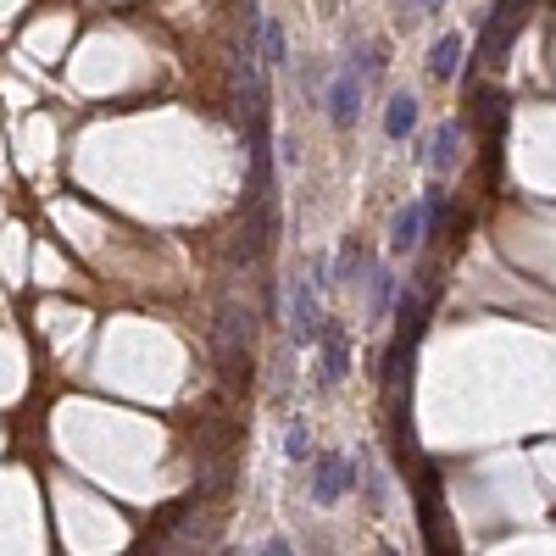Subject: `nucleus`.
Here are the masks:
<instances>
[{"instance_id": "obj_11", "label": "nucleus", "mask_w": 556, "mask_h": 556, "mask_svg": "<svg viewBox=\"0 0 556 556\" xmlns=\"http://www.w3.org/2000/svg\"><path fill=\"white\" fill-rule=\"evenodd\" d=\"M456 139H462V128H456V123H440L434 151H424V162H434V173H451V167H456Z\"/></svg>"}, {"instance_id": "obj_8", "label": "nucleus", "mask_w": 556, "mask_h": 556, "mask_svg": "<svg viewBox=\"0 0 556 556\" xmlns=\"http://www.w3.org/2000/svg\"><path fill=\"white\" fill-rule=\"evenodd\" d=\"M256 34H262V62H267V67H285V62H290L285 23H278V17H262V23H256Z\"/></svg>"}, {"instance_id": "obj_2", "label": "nucleus", "mask_w": 556, "mask_h": 556, "mask_svg": "<svg viewBox=\"0 0 556 556\" xmlns=\"http://www.w3.org/2000/svg\"><path fill=\"white\" fill-rule=\"evenodd\" d=\"M356 484V462L345 451H329V456H312V501L317 506H334L345 501V490Z\"/></svg>"}, {"instance_id": "obj_10", "label": "nucleus", "mask_w": 556, "mask_h": 556, "mask_svg": "<svg viewBox=\"0 0 556 556\" xmlns=\"http://www.w3.org/2000/svg\"><path fill=\"white\" fill-rule=\"evenodd\" d=\"M417 128V101L412 96H390V112H384V134L390 139H406Z\"/></svg>"}, {"instance_id": "obj_3", "label": "nucleus", "mask_w": 556, "mask_h": 556, "mask_svg": "<svg viewBox=\"0 0 556 556\" xmlns=\"http://www.w3.org/2000/svg\"><path fill=\"white\" fill-rule=\"evenodd\" d=\"M317 329H323V290L312 285V278H295L290 285V340L317 345Z\"/></svg>"}, {"instance_id": "obj_14", "label": "nucleus", "mask_w": 556, "mask_h": 556, "mask_svg": "<svg viewBox=\"0 0 556 556\" xmlns=\"http://www.w3.org/2000/svg\"><path fill=\"white\" fill-rule=\"evenodd\" d=\"M417 212H424V223H429V235H440V228L451 223V201H445V190H429V201L417 206Z\"/></svg>"}, {"instance_id": "obj_15", "label": "nucleus", "mask_w": 556, "mask_h": 556, "mask_svg": "<svg viewBox=\"0 0 556 556\" xmlns=\"http://www.w3.org/2000/svg\"><path fill=\"white\" fill-rule=\"evenodd\" d=\"M285 456H290V462H312V440H306V424H290V434H285Z\"/></svg>"}, {"instance_id": "obj_17", "label": "nucleus", "mask_w": 556, "mask_h": 556, "mask_svg": "<svg viewBox=\"0 0 556 556\" xmlns=\"http://www.w3.org/2000/svg\"><path fill=\"white\" fill-rule=\"evenodd\" d=\"M323 7H329V12H334V7H340V0H323Z\"/></svg>"}, {"instance_id": "obj_6", "label": "nucleus", "mask_w": 556, "mask_h": 556, "mask_svg": "<svg viewBox=\"0 0 556 556\" xmlns=\"http://www.w3.org/2000/svg\"><path fill=\"white\" fill-rule=\"evenodd\" d=\"M323 106H329V123H334V128H351V123L362 117V73H356V67L334 73V84H329V96H323Z\"/></svg>"}, {"instance_id": "obj_12", "label": "nucleus", "mask_w": 556, "mask_h": 556, "mask_svg": "<svg viewBox=\"0 0 556 556\" xmlns=\"http://www.w3.org/2000/svg\"><path fill=\"white\" fill-rule=\"evenodd\" d=\"M417 228H424V212L406 206V212L395 217V235H390V251H395V256H412V251H417Z\"/></svg>"}, {"instance_id": "obj_4", "label": "nucleus", "mask_w": 556, "mask_h": 556, "mask_svg": "<svg viewBox=\"0 0 556 556\" xmlns=\"http://www.w3.org/2000/svg\"><path fill=\"white\" fill-rule=\"evenodd\" d=\"M317 345H323V390H340L345 374H351V340L340 334V323H334V317H323Z\"/></svg>"}, {"instance_id": "obj_5", "label": "nucleus", "mask_w": 556, "mask_h": 556, "mask_svg": "<svg viewBox=\"0 0 556 556\" xmlns=\"http://www.w3.org/2000/svg\"><path fill=\"white\" fill-rule=\"evenodd\" d=\"M417 523H424L429 551H456V534L445 529V513H440V484L429 473H424V484H417Z\"/></svg>"}, {"instance_id": "obj_13", "label": "nucleus", "mask_w": 556, "mask_h": 556, "mask_svg": "<svg viewBox=\"0 0 556 556\" xmlns=\"http://www.w3.org/2000/svg\"><path fill=\"white\" fill-rule=\"evenodd\" d=\"M367 278H374V301H367V306H374V317H384L390 306H395V273L390 267H367Z\"/></svg>"}, {"instance_id": "obj_7", "label": "nucleus", "mask_w": 556, "mask_h": 556, "mask_svg": "<svg viewBox=\"0 0 556 556\" xmlns=\"http://www.w3.org/2000/svg\"><path fill=\"white\" fill-rule=\"evenodd\" d=\"M456 67H462V34H445L434 51H429V78H434V84H451Z\"/></svg>"}, {"instance_id": "obj_9", "label": "nucleus", "mask_w": 556, "mask_h": 556, "mask_svg": "<svg viewBox=\"0 0 556 556\" xmlns=\"http://www.w3.org/2000/svg\"><path fill=\"white\" fill-rule=\"evenodd\" d=\"M374 267L367 262V251L362 245H340V256L329 262V273H334V285H362V273Z\"/></svg>"}, {"instance_id": "obj_16", "label": "nucleus", "mask_w": 556, "mask_h": 556, "mask_svg": "<svg viewBox=\"0 0 556 556\" xmlns=\"http://www.w3.org/2000/svg\"><path fill=\"white\" fill-rule=\"evenodd\" d=\"M445 0H406V12H440Z\"/></svg>"}, {"instance_id": "obj_1", "label": "nucleus", "mask_w": 556, "mask_h": 556, "mask_svg": "<svg viewBox=\"0 0 556 556\" xmlns=\"http://www.w3.org/2000/svg\"><path fill=\"white\" fill-rule=\"evenodd\" d=\"M529 12H534V0H495L484 28H479V62L501 67L506 51H513V39H518V28L529 23Z\"/></svg>"}]
</instances>
